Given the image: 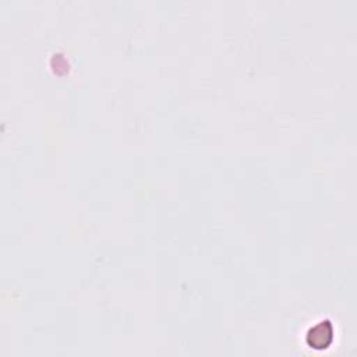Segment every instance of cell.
Returning a JSON list of instances; mask_svg holds the SVG:
<instances>
[{
	"mask_svg": "<svg viewBox=\"0 0 357 357\" xmlns=\"http://www.w3.org/2000/svg\"><path fill=\"white\" fill-rule=\"evenodd\" d=\"M305 343L314 350H325L335 343V326L328 319L312 324L305 332Z\"/></svg>",
	"mask_w": 357,
	"mask_h": 357,
	"instance_id": "cell-1",
	"label": "cell"
}]
</instances>
